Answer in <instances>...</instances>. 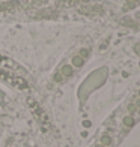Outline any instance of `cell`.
Wrapping results in <instances>:
<instances>
[{"label": "cell", "instance_id": "obj_10", "mask_svg": "<svg viewBox=\"0 0 140 147\" xmlns=\"http://www.w3.org/2000/svg\"><path fill=\"white\" fill-rule=\"evenodd\" d=\"M137 17H139V18H140V12H139V14H137Z\"/></svg>", "mask_w": 140, "mask_h": 147}, {"label": "cell", "instance_id": "obj_8", "mask_svg": "<svg viewBox=\"0 0 140 147\" xmlns=\"http://www.w3.org/2000/svg\"><path fill=\"white\" fill-rule=\"evenodd\" d=\"M62 72H63V75H71V74H72V71H71V68H69V66H65Z\"/></svg>", "mask_w": 140, "mask_h": 147}, {"label": "cell", "instance_id": "obj_4", "mask_svg": "<svg viewBox=\"0 0 140 147\" xmlns=\"http://www.w3.org/2000/svg\"><path fill=\"white\" fill-rule=\"evenodd\" d=\"M33 17L35 18H56L57 17V9H53V8H39V9H33Z\"/></svg>", "mask_w": 140, "mask_h": 147}, {"label": "cell", "instance_id": "obj_5", "mask_svg": "<svg viewBox=\"0 0 140 147\" xmlns=\"http://www.w3.org/2000/svg\"><path fill=\"white\" fill-rule=\"evenodd\" d=\"M89 0H57L56 6L57 8H71V6H75V5H83V3H88Z\"/></svg>", "mask_w": 140, "mask_h": 147}, {"label": "cell", "instance_id": "obj_1", "mask_svg": "<svg viewBox=\"0 0 140 147\" xmlns=\"http://www.w3.org/2000/svg\"><path fill=\"white\" fill-rule=\"evenodd\" d=\"M0 80L5 81V83H8L9 86H12V87L18 89V90L29 89V83L26 81L23 77L17 75V74H14L9 69H0Z\"/></svg>", "mask_w": 140, "mask_h": 147}, {"label": "cell", "instance_id": "obj_7", "mask_svg": "<svg viewBox=\"0 0 140 147\" xmlns=\"http://www.w3.org/2000/svg\"><path fill=\"white\" fill-rule=\"evenodd\" d=\"M72 63H74V66H82V65H83V59H82V57H74Z\"/></svg>", "mask_w": 140, "mask_h": 147}, {"label": "cell", "instance_id": "obj_9", "mask_svg": "<svg viewBox=\"0 0 140 147\" xmlns=\"http://www.w3.org/2000/svg\"><path fill=\"white\" fill-rule=\"evenodd\" d=\"M97 147H105V146H103V144H98Z\"/></svg>", "mask_w": 140, "mask_h": 147}, {"label": "cell", "instance_id": "obj_6", "mask_svg": "<svg viewBox=\"0 0 140 147\" xmlns=\"http://www.w3.org/2000/svg\"><path fill=\"white\" fill-rule=\"evenodd\" d=\"M110 143H111L110 135H104V137H103V140H101V144H103V146H109Z\"/></svg>", "mask_w": 140, "mask_h": 147}, {"label": "cell", "instance_id": "obj_3", "mask_svg": "<svg viewBox=\"0 0 140 147\" xmlns=\"http://www.w3.org/2000/svg\"><path fill=\"white\" fill-rule=\"evenodd\" d=\"M20 5H21L23 11L24 9H29V11H33V9H39L41 6H47L48 3L54 2V0H18Z\"/></svg>", "mask_w": 140, "mask_h": 147}, {"label": "cell", "instance_id": "obj_2", "mask_svg": "<svg viewBox=\"0 0 140 147\" xmlns=\"http://www.w3.org/2000/svg\"><path fill=\"white\" fill-rule=\"evenodd\" d=\"M29 108H30V111H32L33 117L36 119V122L41 125L44 129L48 128V125H50L48 117H47V114L44 113V110L41 108V105H39L38 102H35L33 99H29Z\"/></svg>", "mask_w": 140, "mask_h": 147}]
</instances>
